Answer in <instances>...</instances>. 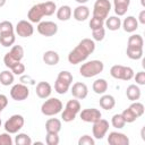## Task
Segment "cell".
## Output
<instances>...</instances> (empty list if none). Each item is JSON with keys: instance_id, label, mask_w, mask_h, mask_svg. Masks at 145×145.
<instances>
[{"instance_id": "cell-52", "label": "cell", "mask_w": 145, "mask_h": 145, "mask_svg": "<svg viewBox=\"0 0 145 145\" xmlns=\"http://www.w3.org/2000/svg\"><path fill=\"white\" fill-rule=\"evenodd\" d=\"M1 123H2V121H1V118H0V127H1Z\"/></svg>"}, {"instance_id": "cell-8", "label": "cell", "mask_w": 145, "mask_h": 145, "mask_svg": "<svg viewBox=\"0 0 145 145\" xmlns=\"http://www.w3.org/2000/svg\"><path fill=\"white\" fill-rule=\"evenodd\" d=\"M110 75L116 78V79H120V80H130L133 79L135 72L133 70V68L128 67V66H122V65H114L111 67L110 69Z\"/></svg>"}, {"instance_id": "cell-28", "label": "cell", "mask_w": 145, "mask_h": 145, "mask_svg": "<svg viewBox=\"0 0 145 145\" xmlns=\"http://www.w3.org/2000/svg\"><path fill=\"white\" fill-rule=\"evenodd\" d=\"M108 82L104 79V78H97L93 82V85H92V89L94 91L95 94H104L106 91H108Z\"/></svg>"}, {"instance_id": "cell-11", "label": "cell", "mask_w": 145, "mask_h": 145, "mask_svg": "<svg viewBox=\"0 0 145 145\" xmlns=\"http://www.w3.org/2000/svg\"><path fill=\"white\" fill-rule=\"evenodd\" d=\"M36 29L41 35L45 37H50V36H54L58 33V25L51 20H43V22L41 20L40 23H37Z\"/></svg>"}, {"instance_id": "cell-48", "label": "cell", "mask_w": 145, "mask_h": 145, "mask_svg": "<svg viewBox=\"0 0 145 145\" xmlns=\"http://www.w3.org/2000/svg\"><path fill=\"white\" fill-rule=\"evenodd\" d=\"M75 1H76L77 3H79V5H85L88 0H75Z\"/></svg>"}, {"instance_id": "cell-9", "label": "cell", "mask_w": 145, "mask_h": 145, "mask_svg": "<svg viewBox=\"0 0 145 145\" xmlns=\"http://www.w3.org/2000/svg\"><path fill=\"white\" fill-rule=\"evenodd\" d=\"M24 123H25V119L22 114H12L9 119L6 120L5 125H3V128L7 133H9L10 135L11 134H17L23 127H24Z\"/></svg>"}, {"instance_id": "cell-44", "label": "cell", "mask_w": 145, "mask_h": 145, "mask_svg": "<svg viewBox=\"0 0 145 145\" xmlns=\"http://www.w3.org/2000/svg\"><path fill=\"white\" fill-rule=\"evenodd\" d=\"M133 78L135 79V82H136L137 85H140V86L142 85H145V71L140 70V71L136 72V75H134Z\"/></svg>"}, {"instance_id": "cell-21", "label": "cell", "mask_w": 145, "mask_h": 145, "mask_svg": "<svg viewBox=\"0 0 145 145\" xmlns=\"http://www.w3.org/2000/svg\"><path fill=\"white\" fill-rule=\"evenodd\" d=\"M43 62L48 66H56L59 63L60 61V57H59V53L54 50H48L43 53Z\"/></svg>"}, {"instance_id": "cell-22", "label": "cell", "mask_w": 145, "mask_h": 145, "mask_svg": "<svg viewBox=\"0 0 145 145\" xmlns=\"http://www.w3.org/2000/svg\"><path fill=\"white\" fill-rule=\"evenodd\" d=\"M130 0H113V9L117 16L121 17L126 15L127 10L129 9Z\"/></svg>"}, {"instance_id": "cell-33", "label": "cell", "mask_w": 145, "mask_h": 145, "mask_svg": "<svg viewBox=\"0 0 145 145\" xmlns=\"http://www.w3.org/2000/svg\"><path fill=\"white\" fill-rule=\"evenodd\" d=\"M15 144L16 145H32V138L25 134V133H17L16 137H15Z\"/></svg>"}, {"instance_id": "cell-3", "label": "cell", "mask_w": 145, "mask_h": 145, "mask_svg": "<svg viewBox=\"0 0 145 145\" xmlns=\"http://www.w3.org/2000/svg\"><path fill=\"white\" fill-rule=\"evenodd\" d=\"M104 69V63L101 60H91L82 63L79 68V74L85 78H91L101 74Z\"/></svg>"}, {"instance_id": "cell-43", "label": "cell", "mask_w": 145, "mask_h": 145, "mask_svg": "<svg viewBox=\"0 0 145 145\" xmlns=\"http://www.w3.org/2000/svg\"><path fill=\"white\" fill-rule=\"evenodd\" d=\"M14 140L9 133H2L0 134V145H12Z\"/></svg>"}, {"instance_id": "cell-49", "label": "cell", "mask_w": 145, "mask_h": 145, "mask_svg": "<svg viewBox=\"0 0 145 145\" xmlns=\"http://www.w3.org/2000/svg\"><path fill=\"white\" fill-rule=\"evenodd\" d=\"M6 2H7V0H0V8H2L6 5Z\"/></svg>"}, {"instance_id": "cell-32", "label": "cell", "mask_w": 145, "mask_h": 145, "mask_svg": "<svg viewBox=\"0 0 145 145\" xmlns=\"http://www.w3.org/2000/svg\"><path fill=\"white\" fill-rule=\"evenodd\" d=\"M126 54L129 59L131 60H139L143 58V48H133V46H127Z\"/></svg>"}, {"instance_id": "cell-41", "label": "cell", "mask_w": 145, "mask_h": 145, "mask_svg": "<svg viewBox=\"0 0 145 145\" xmlns=\"http://www.w3.org/2000/svg\"><path fill=\"white\" fill-rule=\"evenodd\" d=\"M5 32H15V27L11 22L2 20L0 23V33H5Z\"/></svg>"}, {"instance_id": "cell-26", "label": "cell", "mask_w": 145, "mask_h": 145, "mask_svg": "<svg viewBox=\"0 0 145 145\" xmlns=\"http://www.w3.org/2000/svg\"><path fill=\"white\" fill-rule=\"evenodd\" d=\"M140 95H142V92H140L139 85H137V84H130L126 89V96L128 97V100H130L133 102L139 100Z\"/></svg>"}, {"instance_id": "cell-29", "label": "cell", "mask_w": 145, "mask_h": 145, "mask_svg": "<svg viewBox=\"0 0 145 145\" xmlns=\"http://www.w3.org/2000/svg\"><path fill=\"white\" fill-rule=\"evenodd\" d=\"M104 26L109 31H118L121 27V19L119 16H110L104 20Z\"/></svg>"}, {"instance_id": "cell-20", "label": "cell", "mask_w": 145, "mask_h": 145, "mask_svg": "<svg viewBox=\"0 0 145 145\" xmlns=\"http://www.w3.org/2000/svg\"><path fill=\"white\" fill-rule=\"evenodd\" d=\"M138 20L134 16H127L123 22H121V27L123 28L125 32L127 33H134L138 28Z\"/></svg>"}, {"instance_id": "cell-51", "label": "cell", "mask_w": 145, "mask_h": 145, "mask_svg": "<svg viewBox=\"0 0 145 145\" xmlns=\"http://www.w3.org/2000/svg\"><path fill=\"white\" fill-rule=\"evenodd\" d=\"M140 5L142 7H145V0H140Z\"/></svg>"}, {"instance_id": "cell-47", "label": "cell", "mask_w": 145, "mask_h": 145, "mask_svg": "<svg viewBox=\"0 0 145 145\" xmlns=\"http://www.w3.org/2000/svg\"><path fill=\"white\" fill-rule=\"evenodd\" d=\"M137 20H138V23H140L142 25H145V9H143V10L139 12Z\"/></svg>"}, {"instance_id": "cell-14", "label": "cell", "mask_w": 145, "mask_h": 145, "mask_svg": "<svg viewBox=\"0 0 145 145\" xmlns=\"http://www.w3.org/2000/svg\"><path fill=\"white\" fill-rule=\"evenodd\" d=\"M15 33L20 37H29L34 33V27L28 19L27 20L22 19L17 23L15 27Z\"/></svg>"}, {"instance_id": "cell-24", "label": "cell", "mask_w": 145, "mask_h": 145, "mask_svg": "<svg viewBox=\"0 0 145 145\" xmlns=\"http://www.w3.org/2000/svg\"><path fill=\"white\" fill-rule=\"evenodd\" d=\"M99 103H100V106L102 109H104L106 111H110L116 105V99L110 94H102V96L100 97Z\"/></svg>"}, {"instance_id": "cell-7", "label": "cell", "mask_w": 145, "mask_h": 145, "mask_svg": "<svg viewBox=\"0 0 145 145\" xmlns=\"http://www.w3.org/2000/svg\"><path fill=\"white\" fill-rule=\"evenodd\" d=\"M24 58V48L22 45H12L10 51L3 57V63L7 68H10L14 63L22 61Z\"/></svg>"}, {"instance_id": "cell-25", "label": "cell", "mask_w": 145, "mask_h": 145, "mask_svg": "<svg viewBox=\"0 0 145 145\" xmlns=\"http://www.w3.org/2000/svg\"><path fill=\"white\" fill-rule=\"evenodd\" d=\"M62 123L61 120L58 118H50L45 121V130L46 133H58L61 130Z\"/></svg>"}, {"instance_id": "cell-12", "label": "cell", "mask_w": 145, "mask_h": 145, "mask_svg": "<svg viewBox=\"0 0 145 145\" xmlns=\"http://www.w3.org/2000/svg\"><path fill=\"white\" fill-rule=\"evenodd\" d=\"M10 96L15 101H24L29 96V89L27 85L23 83L15 84L10 89Z\"/></svg>"}, {"instance_id": "cell-19", "label": "cell", "mask_w": 145, "mask_h": 145, "mask_svg": "<svg viewBox=\"0 0 145 145\" xmlns=\"http://www.w3.org/2000/svg\"><path fill=\"white\" fill-rule=\"evenodd\" d=\"M89 14H91V11H89V8H88L87 6H85V5H79V6H77V7L74 9V11H72V17H74V19L77 20V22H85V20L89 17Z\"/></svg>"}, {"instance_id": "cell-10", "label": "cell", "mask_w": 145, "mask_h": 145, "mask_svg": "<svg viewBox=\"0 0 145 145\" xmlns=\"http://www.w3.org/2000/svg\"><path fill=\"white\" fill-rule=\"evenodd\" d=\"M111 10V2L109 0H96L93 6V16L95 18L105 20Z\"/></svg>"}, {"instance_id": "cell-13", "label": "cell", "mask_w": 145, "mask_h": 145, "mask_svg": "<svg viewBox=\"0 0 145 145\" xmlns=\"http://www.w3.org/2000/svg\"><path fill=\"white\" fill-rule=\"evenodd\" d=\"M108 130H109V121L105 119L101 118L93 123L92 133H93V137L95 139H102L106 135Z\"/></svg>"}, {"instance_id": "cell-45", "label": "cell", "mask_w": 145, "mask_h": 145, "mask_svg": "<svg viewBox=\"0 0 145 145\" xmlns=\"http://www.w3.org/2000/svg\"><path fill=\"white\" fill-rule=\"evenodd\" d=\"M7 105H8V97L5 94H0V112H2Z\"/></svg>"}, {"instance_id": "cell-39", "label": "cell", "mask_w": 145, "mask_h": 145, "mask_svg": "<svg viewBox=\"0 0 145 145\" xmlns=\"http://www.w3.org/2000/svg\"><path fill=\"white\" fill-rule=\"evenodd\" d=\"M9 69L12 71V74H14V75L22 76V75L25 72V69H26V68H25V65H24V63H22V61H19V62L14 63Z\"/></svg>"}, {"instance_id": "cell-31", "label": "cell", "mask_w": 145, "mask_h": 145, "mask_svg": "<svg viewBox=\"0 0 145 145\" xmlns=\"http://www.w3.org/2000/svg\"><path fill=\"white\" fill-rule=\"evenodd\" d=\"M127 46H133V48H144V40L140 34H131L128 37Z\"/></svg>"}, {"instance_id": "cell-46", "label": "cell", "mask_w": 145, "mask_h": 145, "mask_svg": "<svg viewBox=\"0 0 145 145\" xmlns=\"http://www.w3.org/2000/svg\"><path fill=\"white\" fill-rule=\"evenodd\" d=\"M20 82H22L23 84H27V83L31 84V85H34V84H35V80H34L31 76H28V75L26 76V75H24V74H23L22 77H20Z\"/></svg>"}, {"instance_id": "cell-42", "label": "cell", "mask_w": 145, "mask_h": 145, "mask_svg": "<svg viewBox=\"0 0 145 145\" xmlns=\"http://www.w3.org/2000/svg\"><path fill=\"white\" fill-rule=\"evenodd\" d=\"M101 27H104V20L92 17L91 20H89V28L91 29H97V28H101Z\"/></svg>"}, {"instance_id": "cell-36", "label": "cell", "mask_w": 145, "mask_h": 145, "mask_svg": "<svg viewBox=\"0 0 145 145\" xmlns=\"http://www.w3.org/2000/svg\"><path fill=\"white\" fill-rule=\"evenodd\" d=\"M121 116H122V118L125 119L126 123H131V122H134V121H136V120L138 119V118L136 117V114H135L129 108L125 109V110L121 112Z\"/></svg>"}, {"instance_id": "cell-5", "label": "cell", "mask_w": 145, "mask_h": 145, "mask_svg": "<svg viewBox=\"0 0 145 145\" xmlns=\"http://www.w3.org/2000/svg\"><path fill=\"white\" fill-rule=\"evenodd\" d=\"M63 109L62 102L57 97H48L41 105V112L42 114L46 117H52L58 113H60Z\"/></svg>"}, {"instance_id": "cell-34", "label": "cell", "mask_w": 145, "mask_h": 145, "mask_svg": "<svg viewBox=\"0 0 145 145\" xmlns=\"http://www.w3.org/2000/svg\"><path fill=\"white\" fill-rule=\"evenodd\" d=\"M135 114H136V117L137 118H139V117H142L143 114H144V112H145V108H144V104L143 103H140V102H138V101H134L129 106H128Z\"/></svg>"}, {"instance_id": "cell-40", "label": "cell", "mask_w": 145, "mask_h": 145, "mask_svg": "<svg viewBox=\"0 0 145 145\" xmlns=\"http://www.w3.org/2000/svg\"><path fill=\"white\" fill-rule=\"evenodd\" d=\"M78 145H95V138L89 135H83L78 139Z\"/></svg>"}, {"instance_id": "cell-15", "label": "cell", "mask_w": 145, "mask_h": 145, "mask_svg": "<svg viewBox=\"0 0 145 145\" xmlns=\"http://www.w3.org/2000/svg\"><path fill=\"white\" fill-rule=\"evenodd\" d=\"M79 117L83 121L85 122H89V123H94L95 121H97L99 119L102 118V113L99 109L95 108H88V109H84L79 111Z\"/></svg>"}, {"instance_id": "cell-27", "label": "cell", "mask_w": 145, "mask_h": 145, "mask_svg": "<svg viewBox=\"0 0 145 145\" xmlns=\"http://www.w3.org/2000/svg\"><path fill=\"white\" fill-rule=\"evenodd\" d=\"M16 42V36L15 32H5L0 33V44L5 48L12 46Z\"/></svg>"}, {"instance_id": "cell-18", "label": "cell", "mask_w": 145, "mask_h": 145, "mask_svg": "<svg viewBox=\"0 0 145 145\" xmlns=\"http://www.w3.org/2000/svg\"><path fill=\"white\" fill-rule=\"evenodd\" d=\"M35 93L40 99L45 100V99L50 97V95L52 93V86L48 82H39L35 87Z\"/></svg>"}, {"instance_id": "cell-38", "label": "cell", "mask_w": 145, "mask_h": 145, "mask_svg": "<svg viewBox=\"0 0 145 145\" xmlns=\"http://www.w3.org/2000/svg\"><path fill=\"white\" fill-rule=\"evenodd\" d=\"M105 36V28L104 27H101V28H97V29H92V40L93 41H96V42H101L103 41Z\"/></svg>"}, {"instance_id": "cell-37", "label": "cell", "mask_w": 145, "mask_h": 145, "mask_svg": "<svg viewBox=\"0 0 145 145\" xmlns=\"http://www.w3.org/2000/svg\"><path fill=\"white\" fill-rule=\"evenodd\" d=\"M59 142H60V138L58 133H46L45 143L48 145H58Z\"/></svg>"}, {"instance_id": "cell-2", "label": "cell", "mask_w": 145, "mask_h": 145, "mask_svg": "<svg viewBox=\"0 0 145 145\" xmlns=\"http://www.w3.org/2000/svg\"><path fill=\"white\" fill-rule=\"evenodd\" d=\"M57 11L56 2L48 0L45 2L32 6L27 12V19L31 23H40L44 16H52Z\"/></svg>"}, {"instance_id": "cell-35", "label": "cell", "mask_w": 145, "mask_h": 145, "mask_svg": "<svg viewBox=\"0 0 145 145\" xmlns=\"http://www.w3.org/2000/svg\"><path fill=\"white\" fill-rule=\"evenodd\" d=\"M111 125H112L114 128H117V129H121V128L125 127L126 121H125V119L122 118L121 113H117V114H114V116L111 118Z\"/></svg>"}, {"instance_id": "cell-23", "label": "cell", "mask_w": 145, "mask_h": 145, "mask_svg": "<svg viewBox=\"0 0 145 145\" xmlns=\"http://www.w3.org/2000/svg\"><path fill=\"white\" fill-rule=\"evenodd\" d=\"M56 15H57V18L61 22H67L71 18V15H72V10L70 8V6L68 5H62L60 6L59 8H57V11H56Z\"/></svg>"}, {"instance_id": "cell-50", "label": "cell", "mask_w": 145, "mask_h": 145, "mask_svg": "<svg viewBox=\"0 0 145 145\" xmlns=\"http://www.w3.org/2000/svg\"><path fill=\"white\" fill-rule=\"evenodd\" d=\"M140 135H142V139L145 140V136H144V127L142 128V131H140Z\"/></svg>"}, {"instance_id": "cell-6", "label": "cell", "mask_w": 145, "mask_h": 145, "mask_svg": "<svg viewBox=\"0 0 145 145\" xmlns=\"http://www.w3.org/2000/svg\"><path fill=\"white\" fill-rule=\"evenodd\" d=\"M80 103L77 99L75 100H69L66 103V106L63 109V111L61 112V119L65 122H71L75 120L76 116L79 113L80 111Z\"/></svg>"}, {"instance_id": "cell-17", "label": "cell", "mask_w": 145, "mask_h": 145, "mask_svg": "<svg viewBox=\"0 0 145 145\" xmlns=\"http://www.w3.org/2000/svg\"><path fill=\"white\" fill-rule=\"evenodd\" d=\"M109 145H129V138L126 134L119 131H111L108 136Z\"/></svg>"}, {"instance_id": "cell-16", "label": "cell", "mask_w": 145, "mask_h": 145, "mask_svg": "<svg viewBox=\"0 0 145 145\" xmlns=\"http://www.w3.org/2000/svg\"><path fill=\"white\" fill-rule=\"evenodd\" d=\"M70 92H71V95L75 99L84 100L88 95V87L85 83L76 82V83L72 84V86H70Z\"/></svg>"}, {"instance_id": "cell-30", "label": "cell", "mask_w": 145, "mask_h": 145, "mask_svg": "<svg viewBox=\"0 0 145 145\" xmlns=\"http://www.w3.org/2000/svg\"><path fill=\"white\" fill-rule=\"evenodd\" d=\"M15 80V75L12 74V71L9 70H2L0 72V84L3 86H9L12 85Z\"/></svg>"}, {"instance_id": "cell-1", "label": "cell", "mask_w": 145, "mask_h": 145, "mask_svg": "<svg viewBox=\"0 0 145 145\" xmlns=\"http://www.w3.org/2000/svg\"><path fill=\"white\" fill-rule=\"evenodd\" d=\"M95 51V41L92 39H83L79 43L69 52L68 61L71 65H78L84 62L89 54Z\"/></svg>"}, {"instance_id": "cell-4", "label": "cell", "mask_w": 145, "mask_h": 145, "mask_svg": "<svg viewBox=\"0 0 145 145\" xmlns=\"http://www.w3.org/2000/svg\"><path fill=\"white\" fill-rule=\"evenodd\" d=\"M72 79H74V76L70 71L68 70L60 71L54 83V91L58 94H66L72 84Z\"/></svg>"}]
</instances>
